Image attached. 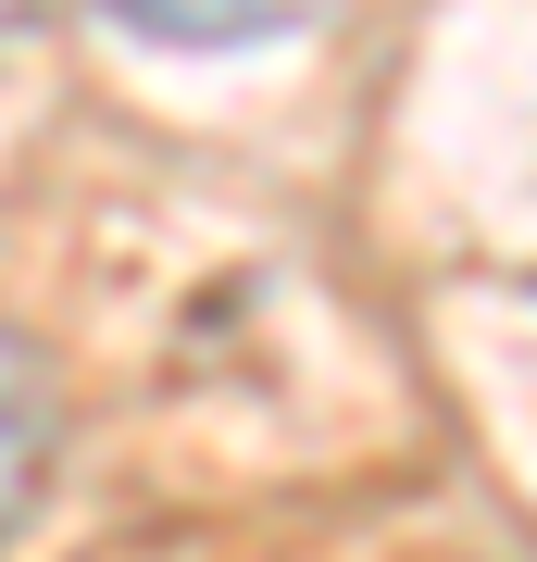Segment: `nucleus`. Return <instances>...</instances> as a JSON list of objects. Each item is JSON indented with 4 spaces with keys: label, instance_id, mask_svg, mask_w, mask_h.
<instances>
[{
    "label": "nucleus",
    "instance_id": "f03ea898",
    "mask_svg": "<svg viewBox=\"0 0 537 562\" xmlns=\"http://www.w3.org/2000/svg\"><path fill=\"white\" fill-rule=\"evenodd\" d=\"M38 450H51V401H38V362H25L13 325H0V525H13L25 487H38Z\"/></svg>",
    "mask_w": 537,
    "mask_h": 562
},
{
    "label": "nucleus",
    "instance_id": "7ed1b4c3",
    "mask_svg": "<svg viewBox=\"0 0 537 562\" xmlns=\"http://www.w3.org/2000/svg\"><path fill=\"white\" fill-rule=\"evenodd\" d=\"M0 13H13V0H0Z\"/></svg>",
    "mask_w": 537,
    "mask_h": 562
},
{
    "label": "nucleus",
    "instance_id": "f257e3e1",
    "mask_svg": "<svg viewBox=\"0 0 537 562\" xmlns=\"http://www.w3.org/2000/svg\"><path fill=\"white\" fill-rule=\"evenodd\" d=\"M138 38H176V50H250V38H288L313 25L325 0H113Z\"/></svg>",
    "mask_w": 537,
    "mask_h": 562
}]
</instances>
